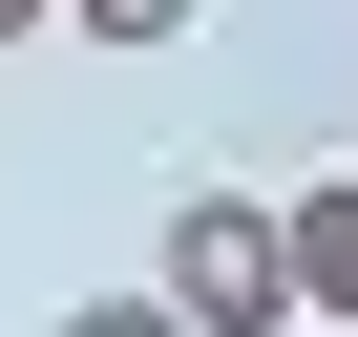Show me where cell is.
Returning a JSON list of instances; mask_svg holds the SVG:
<instances>
[{
	"instance_id": "cell-2",
	"label": "cell",
	"mask_w": 358,
	"mask_h": 337,
	"mask_svg": "<svg viewBox=\"0 0 358 337\" xmlns=\"http://www.w3.org/2000/svg\"><path fill=\"white\" fill-rule=\"evenodd\" d=\"M295 274H316V316L358 337V168H337V190H295Z\"/></svg>"
},
{
	"instance_id": "cell-3",
	"label": "cell",
	"mask_w": 358,
	"mask_h": 337,
	"mask_svg": "<svg viewBox=\"0 0 358 337\" xmlns=\"http://www.w3.org/2000/svg\"><path fill=\"white\" fill-rule=\"evenodd\" d=\"M64 22H85V43H190L211 0H64Z\"/></svg>"
},
{
	"instance_id": "cell-4",
	"label": "cell",
	"mask_w": 358,
	"mask_h": 337,
	"mask_svg": "<svg viewBox=\"0 0 358 337\" xmlns=\"http://www.w3.org/2000/svg\"><path fill=\"white\" fill-rule=\"evenodd\" d=\"M64 337H190V316H169V295H85Z\"/></svg>"
},
{
	"instance_id": "cell-1",
	"label": "cell",
	"mask_w": 358,
	"mask_h": 337,
	"mask_svg": "<svg viewBox=\"0 0 358 337\" xmlns=\"http://www.w3.org/2000/svg\"><path fill=\"white\" fill-rule=\"evenodd\" d=\"M190 337H295L316 274H295V211L274 190H169V274H148Z\"/></svg>"
},
{
	"instance_id": "cell-5",
	"label": "cell",
	"mask_w": 358,
	"mask_h": 337,
	"mask_svg": "<svg viewBox=\"0 0 358 337\" xmlns=\"http://www.w3.org/2000/svg\"><path fill=\"white\" fill-rule=\"evenodd\" d=\"M43 22H64V0H0V43H43Z\"/></svg>"
}]
</instances>
